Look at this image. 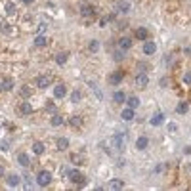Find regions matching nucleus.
Wrapping results in <instances>:
<instances>
[{
    "label": "nucleus",
    "instance_id": "obj_1",
    "mask_svg": "<svg viewBox=\"0 0 191 191\" xmlns=\"http://www.w3.org/2000/svg\"><path fill=\"white\" fill-rule=\"evenodd\" d=\"M111 145H113L115 149H119V151H122L126 147V134H122V132H119V134H115L113 138H111Z\"/></svg>",
    "mask_w": 191,
    "mask_h": 191
},
{
    "label": "nucleus",
    "instance_id": "obj_2",
    "mask_svg": "<svg viewBox=\"0 0 191 191\" xmlns=\"http://www.w3.org/2000/svg\"><path fill=\"white\" fill-rule=\"evenodd\" d=\"M50 182H52V174H50V170H40V172L37 174V184H38L40 187H48Z\"/></svg>",
    "mask_w": 191,
    "mask_h": 191
},
{
    "label": "nucleus",
    "instance_id": "obj_3",
    "mask_svg": "<svg viewBox=\"0 0 191 191\" xmlns=\"http://www.w3.org/2000/svg\"><path fill=\"white\" fill-rule=\"evenodd\" d=\"M69 180H71L73 184H76V185H84V184H86V178H84V174H80L78 170H75V168H73V170H71V174H69Z\"/></svg>",
    "mask_w": 191,
    "mask_h": 191
},
{
    "label": "nucleus",
    "instance_id": "obj_4",
    "mask_svg": "<svg viewBox=\"0 0 191 191\" xmlns=\"http://www.w3.org/2000/svg\"><path fill=\"white\" fill-rule=\"evenodd\" d=\"M50 84H52V76H50V75H40V76L37 78V86H38V88H42V90H44V88H48Z\"/></svg>",
    "mask_w": 191,
    "mask_h": 191
},
{
    "label": "nucleus",
    "instance_id": "obj_5",
    "mask_svg": "<svg viewBox=\"0 0 191 191\" xmlns=\"http://www.w3.org/2000/svg\"><path fill=\"white\" fill-rule=\"evenodd\" d=\"M94 6H90V4H80V15L84 17H90V15H94Z\"/></svg>",
    "mask_w": 191,
    "mask_h": 191
},
{
    "label": "nucleus",
    "instance_id": "obj_6",
    "mask_svg": "<svg viewBox=\"0 0 191 191\" xmlns=\"http://www.w3.org/2000/svg\"><path fill=\"white\" fill-rule=\"evenodd\" d=\"M65 94H67V88H65V84H58V86L54 88V96L58 98V99L65 98Z\"/></svg>",
    "mask_w": 191,
    "mask_h": 191
},
{
    "label": "nucleus",
    "instance_id": "obj_7",
    "mask_svg": "<svg viewBox=\"0 0 191 191\" xmlns=\"http://www.w3.org/2000/svg\"><path fill=\"white\" fill-rule=\"evenodd\" d=\"M122 76H124V73H122V71H115V73H111L109 82H111V84H119V82L122 80Z\"/></svg>",
    "mask_w": 191,
    "mask_h": 191
},
{
    "label": "nucleus",
    "instance_id": "obj_8",
    "mask_svg": "<svg viewBox=\"0 0 191 191\" xmlns=\"http://www.w3.org/2000/svg\"><path fill=\"white\" fill-rule=\"evenodd\" d=\"M136 84H138L140 88H145V86L149 84V78H147V75H145V73L138 75V76H136Z\"/></svg>",
    "mask_w": 191,
    "mask_h": 191
},
{
    "label": "nucleus",
    "instance_id": "obj_9",
    "mask_svg": "<svg viewBox=\"0 0 191 191\" xmlns=\"http://www.w3.org/2000/svg\"><path fill=\"white\" fill-rule=\"evenodd\" d=\"M19 184H21V178H19L17 174H10V176H8V185H10V187H17Z\"/></svg>",
    "mask_w": 191,
    "mask_h": 191
},
{
    "label": "nucleus",
    "instance_id": "obj_10",
    "mask_svg": "<svg viewBox=\"0 0 191 191\" xmlns=\"http://www.w3.org/2000/svg\"><path fill=\"white\" fill-rule=\"evenodd\" d=\"M155 52H157V44H155V42H145V44H143V54L151 55V54H155Z\"/></svg>",
    "mask_w": 191,
    "mask_h": 191
},
{
    "label": "nucleus",
    "instance_id": "obj_11",
    "mask_svg": "<svg viewBox=\"0 0 191 191\" xmlns=\"http://www.w3.org/2000/svg\"><path fill=\"white\" fill-rule=\"evenodd\" d=\"M17 111H19L21 115H31V113H33V105H31V103H19Z\"/></svg>",
    "mask_w": 191,
    "mask_h": 191
},
{
    "label": "nucleus",
    "instance_id": "obj_12",
    "mask_svg": "<svg viewBox=\"0 0 191 191\" xmlns=\"http://www.w3.org/2000/svg\"><path fill=\"white\" fill-rule=\"evenodd\" d=\"M147 145H149V140L145 138V136H141V138H138V140H136V147H138L140 151L147 149Z\"/></svg>",
    "mask_w": 191,
    "mask_h": 191
},
{
    "label": "nucleus",
    "instance_id": "obj_13",
    "mask_svg": "<svg viewBox=\"0 0 191 191\" xmlns=\"http://www.w3.org/2000/svg\"><path fill=\"white\" fill-rule=\"evenodd\" d=\"M163 122H164V115L163 113H155L153 115V119H151V124L153 126H161Z\"/></svg>",
    "mask_w": 191,
    "mask_h": 191
},
{
    "label": "nucleus",
    "instance_id": "obj_14",
    "mask_svg": "<svg viewBox=\"0 0 191 191\" xmlns=\"http://www.w3.org/2000/svg\"><path fill=\"white\" fill-rule=\"evenodd\" d=\"M17 163H19L21 166H29V164H31L29 155H27V153H19V155H17Z\"/></svg>",
    "mask_w": 191,
    "mask_h": 191
},
{
    "label": "nucleus",
    "instance_id": "obj_15",
    "mask_svg": "<svg viewBox=\"0 0 191 191\" xmlns=\"http://www.w3.org/2000/svg\"><path fill=\"white\" fill-rule=\"evenodd\" d=\"M55 145H58V149H59V151H65L67 147H69V140H67V138H58Z\"/></svg>",
    "mask_w": 191,
    "mask_h": 191
},
{
    "label": "nucleus",
    "instance_id": "obj_16",
    "mask_svg": "<svg viewBox=\"0 0 191 191\" xmlns=\"http://www.w3.org/2000/svg\"><path fill=\"white\" fill-rule=\"evenodd\" d=\"M67 58H69V54H67V52H61V54L55 55V63H58V65H65V63H67Z\"/></svg>",
    "mask_w": 191,
    "mask_h": 191
},
{
    "label": "nucleus",
    "instance_id": "obj_17",
    "mask_svg": "<svg viewBox=\"0 0 191 191\" xmlns=\"http://www.w3.org/2000/svg\"><path fill=\"white\" fill-rule=\"evenodd\" d=\"M119 12H120V14H128V12H130V2L120 0V2H119Z\"/></svg>",
    "mask_w": 191,
    "mask_h": 191
},
{
    "label": "nucleus",
    "instance_id": "obj_18",
    "mask_svg": "<svg viewBox=\"0 0 191 191\" xmlns=\"http://www.w3.org/2000/svg\"><path fill=\"white\" fill-rule=\"evenodd\" d=\"M120 117L124 119V120H132V119H134V109H132V107H126V109L120 113Z\"/></svg>",
    "mask_w": 191,
    "mask_h": 191
},
{
    "label": "nucleus",
    "instance_id": "obj_19",
    "mask_svg": "<svg viewBox=\"0 0 191 191\" xmlns=\"http://www.w3.org/2000/svg\"><path fill=\"white\" fill-rule=\"evenodd\" d=\"M119 46H120L122 50H128V48L132 46V38H128V37H122V38H120V42H119Z\"/></svg>",
    "mask_w": 191,
    "mask_h": 191
},
{
    "label": "nucleus",
    "instance_id": "obj_20",
    "mask_svg": "<svg viewBox=\"0 0 191 191\" xmlns=\"http://www.w3.org/2000/svg\"><path fill=\"white\" fill-rule=\"evenodd\" d=\"M124 187V182L122 180H111L109 182V189H122Z\"/></svg>",
    "mask_w": 191,
    "mask_h": 191
},
{
    "label": "nucleus",
    "instance_id": "obj_21",
    "mask_svg": "<svg viewBox=\"0 0 191 191\" xmlns=\"http://www.w3.org/2000/svg\"><path fill=\"white\" fill-rule=\"evenodd\" d=\"M113 99H115V103H126L124 92H115V94H113Z\"/></svg>",
    "mask_w": 191,
    "mask_h": 191
},
{
    "label": "nucleus",
    "instance_id": "obj_22",
    "mask_svg": "<svg viewBox=\"0 0 191 191\" xmlns=\"http://www.w3.org/2000/svg\"><path fill=\"white\" fill-rule=\"evenodd\" d=\"M33 151H35V155H42L44 153V143L42 141H35L33 143Z\"/></svg>",
    "mask_w": 191,
    "mask_h": 191
},
{
    "label": "nucleus",
    "instance_id": "obj_23",
    "mask_svg": "<svg viewBox=\"0 0 191 191\" xmlns=\"http://www.w3.org/2000/svg\"><path fill=\"white\" fill-rule=\"evenodd\" d=\"M126 105H128V107H132V109H136V107L140 105V99H138L136 96H130V98L126 99Z\"/></svg>",
    "mask_w": 191,
    "mask_h": 191
},
{
    "label": "nucleus",
    "instance_id": "obj_24",
    "mask_svg": "<svg viewBox=\"0 0 191 191\" xmlns=\"http://www.w3.org/2000/svg\"><path fill=\"white\" fill-rule=\"evenodd\" d=\"M50 124H52V126H61V124H63V117L54 115V117H52V120H50Z\"/></svg>",
    "mask_w": 191,
    "mask_h": 191
},
{
    "label": "nucleus",
    "instance_id": "obj_25",
    "mask_svg": "<svg viewBox=\"0 0 191 191\" xmlns=\"http://www.w3.org/2000/svg\"><path fill=\"white\" fill-rule=\"evenodd\" d=\"M147 35H149L147 29H143V27L136 31V38H140V40H145V38H147Z\"/></svg>",
    "mask_w": 191,
    "mask_h": 191
},
{
    "label": "nucleus",
    "instance_id": "obj_26",
    "mask_svg": "<svg viewBox=\"0 0 191 191\" xmlns=\"http://www.w3.org/2000/svg\"><path fill=\"white\" fill-rule=\"evenodd\" d=\"M46 37H42V35H38L37 38H35V46H38V48H42V46H46Z\"/></svg>",
    "mask_w": 191,
    "mask_h": 191
},
{
    "label": "nucleus",
    "instance_id": "obj_27",
    "mask_svg": "<svg viewBox=\"0 0 191 191\" xmlns=\"http://www.w3.org/2000/svg\"><path fill=\"white\" fill-rule=\"evenodd\" d=\"M14 88V80L12 78H4L2 80V90H12Z\"/></svg>",
    "mask_w": 191,
    "mask_h": 191
},
{
    "label": "nucleus",
    "instance_id": "obj_28",
    "mask_svg": "<svg viewBox=\"0 0 191 191\" xmlns=\"http://www.w3.org/2000/svg\"><path fill=\"white\" fill-rule=\"evenodd\" d=\"M69 122H71V124H73L75 128L82 126V119H80V117H71V120H69Z\"/></svg>",
    "mask_w": 191,
    "mask_h": 191
},
{
    "label": "nucleus",
    "instance_id": "obj_29",
    "mask_svg": "<svg viewBox=\"0 0 191 191\" xmlns=\"http://www.w3.org/2000/svg\"><path fill=\"white\" fill-rule=\"evenodd\" d=\"M187 111H189V103H185V102H182V103H180L178 105V113H187Z\"/></svg>",
    "mask_w": 191,
    "mask_h": 191
},
{
    "label": "nucleus",
    "instance_id": "obj_30",
    "mask_svg": "<svg viewBox=\"0 0 191 191\" xmlns=\"http://www.w3.org/2000/svg\"><path fill=\"white\" fill-rule=\"evenodd\" d=\"M88 48H90V52H98V50H99V42H98V40H90Z\"/></svg>",
    "mask_w": 191,
    "mask_h": 191
},
{
    "label": "nucleus",
    "instance_id": "obj_31",
    "mask_svg": "<svg viewBox=\"0 0 191 191\" xmlns=\"http://www.w3.org/2000/svg\"><path fill=\"white\" fill-rule=\"evenodd\" d=\"M82 99V94H80V90H75L73 92V103H78Z\"/></svg>",
    "mask_w": 191,
    "mask_h": 191
},
{
    "label": "nucleus",
    "instance_id": "obj_32",
    "mask_svg": "<svg viewBox=\"0 0 191 191\" xmlns=\"http://www.w3.org/2000/svg\"><path fill=\"white\" fill-rule=\"evenodd\" d=\"M6 14H10V15L15 14V6H14L12 2H6Z\"/></svg>",
    "mask_w": 191,
    "mask_h": 191
},
{
    "label": "nucleus",
    "instance_id": "obj_33",
    "mask_svg": "<svg viewBox=\"0 0 191 191\" xmlns=\"http://www.w3.org/2000/svg\"><path fill=\"white\" fill-rule=\"evenodd\" d=\"M115 59H117V61H122V59H124V50H122V48L115 52Z\"/></svg>",
    "mask_w": 191,
    "mask_h": 191
},
{
    "label": "nucleus",
    "instance_id": "obj_34",
    "mask_svg": "<svg viewBox=\"0 0 191 191\" xmlns=\"http://www.w3.org/2000/svg\"><path fill=\"white\" fill-rule=\"evenodd\" d=\"M33 94V90L29 88V86H23V88H21V96H23V98H29Z\"/></svg>",
    "mask_w": 191,
    "mask_h": 191
},
{
    "label": "nucleus",
    "instance_id": "obj_35",
    "mask_svg": "<svg viewBox=\"0 0 191 191\" xmlns=\"http://www.w3.org/2000/svg\"><path fill=\"white\" fill-rule=\"evenodd\" d=\"M71 163L73 164H80L82 163V157L80 155H71Z\"/></svg>",
    "mask_w": 191,
    "mask_h": 191
},
{
    "label": "nucleus",
    "instance_id": "obj_36",
    "mask_svg": "<svg viewBox=\"0 0 191 191\" xmlns=\"http://www.w3.org/2000/svg\"><path fill=\"white\" fill-rule=\"evenodd\" d=\"M168 132H178V124H174V122H170V124H168Z\"/></svg>",
    "mask_w": 191,
    "mask_h": 191
},
{
    "label": "nucleus",
    "instance_id": "obj_37",
    "mask_svg": "<svg viewBox=\"0 0 191 191\" xmlns=\"http://www.w3.org/2000/svg\"><path fill=\"white\" fill-rule=\"evenodd\" d=\"M0 31H2V33H12V29H10V25H8V23H2Z\"/></svg>",
    "mask_w": 191,
    "mask_h": 191
},
{
    "label": "nucleus",
    "instance_id": "obj_38",
    "mask_svg": "<svg viewBox=\"0 0 191 191\" xmlns=\"http://www.w3.org/2000/svg\"><path fill=\"white\" fill-rule=\"evenodd\" d=\"M184 82H185V84H191V73H185V75H184Z\"/></svg>",
    "mask_w": 191,
    "mask_h": 191
},
{
    "label": "nucleus",
    "instance_id": "obj_39",
    "mask_svg": "<svg viewBox=\"0 0 191 191\" xmlns=\"http://www.w3.org/2000/svg\"><path fill=\"white\" fill-rule=\"evenodd\" d=\"M0 149H2V151H8V149H10V143H8V141H2V143H0Z\"/></svg>",
    "mask_w": 191,
    "mask_h": 191
},
{
    "label": "nucleus",
    "instance_id": "obj_40",
    "mask_svg": "<svg viewBox=\"0 0 191 191\" xmlns=\"http://www.w3.org/2000/svg\"><path fill=\"white\" fill-rule=\"evenodd\" d=\"M37 31H38V33H40V35H42V33H44V31H46V25H44V23H40V25L37 27Z\"/></svg>",
    "mask_w": 191,
    "mask_h": 191
},
{
    "label": "nucleus",
    "instance_id": "obj_41",
    "mask_svg": "<svg viewBox=\"0 0 191 191\" xmlns=\"http://www.w3.org/2000/svg\"><path fill=\"white\" fill-rule=\"evenodd\" d=\"M46 109H48V111H52V113H54V111H55V105H54V103H52V102H50V103H48V105H46Z\"/></svg>",
    "mask_w": 191,
    "mask_h": 191
},
{
    "label": "nucleus",
    "instance_id": "obj_42",
    "mask_svg": "<svg viewBox=\"0 0 191 191\" xmlns=\"http://www.w3.org/2000/svg\"><path fill=\"white\" fill-rule=\"evenodd\" d=\"M184 153H185V155H191V147H184Z\"/></svg>",
    "mask_w": 191,
    "mask_h": 191
},
{
    "label": "nucleus",
    "instance_id": "obj_43",
    "mask_svg": "<svg viewBox=\"0 0 191 191\" xmlns=\"http://www.w3.org/2000/svg\"><path fill=\"white\" fill-rule=\"evenodd\" d=\"M2 176H4V166L0 164V178H2Z\"/></svg>",
    "mask_w": 191,
    "mask_h": 191
},
{
    "label": "nucleus",
    "instance_id": "obj_44",
    "mask_svg": "<svg viewBox=\"0 0 191 191\" xmlns=\"http://www.w3.org/2000/svg\"><path fill=\"white\" fill-rule=\"evenodd\" d=\"M23 2H25V4H33V2H35V0H23Z\"/></svg>",
    "mask_w": 191,
    "mask_h": 191
},
{
    "label": "nucleus",
    "instance_id": "obj_45",
    "mask_svg": "<svg viewBox=\"0 0 191 191\" xmlns=\"http://www.w3.org/2000/svg\"><path fill=\"white\" fill-rule=\"evenodd\" d=\"M187 172H189V174H191V163H189V164H187Z\"/></svg>",
    "mask_w": 191,
    "mask_h": 191
},
{
    "label": "nucleus",
    "instance_id": "obj_46",
    "mask_svg": "<svg viewBox=\"0 0 191 191\" xmlns=\"http://www.w3.org/2000/svg\"><path fill=\"white\" fill-rule=\"evenodd\" d=\"M0 92H2V82H0Z\"/></svg>",
    "mask_w": 191,
    "mask_h": 191
}]
</instances>
